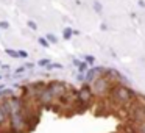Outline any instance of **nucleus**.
I'll list each match as a JSON object with an SVG mask.
<instances>
[{
	"instance_id": "nucleus-3",
	"label": "nucleus",
	"mask_w": 145,
	"mask_h": 133,
	"mask_svg": "<svg viewBox=\"0 0 145 133\" xmlns=\"http://www.w3.org/2000/svg\"><path fill=\"white\" fill-rule=\"evenodd\" d=\"M78 100H80V105L83 108H89L94 102V91H92V86H89L88 83L83 85L78 91Z\"/></svg>"
},
{
	"instance_id": "nucleus-9",
	"label": "nucleus",
	"mask_w": 145,
	"mask_h": 133,
	"mask_svg": "<svg viewBox=\"0 0 145 133\" xmlns=\"http://www.w3.org/2000/svg\"><path fill=\"white\" fill-rule=\"evenodd\" d=\"M7 53L10 55V57H13V58H17V57H20V55H19V52H16V50H11V49H7Z\"/></svg>"
},
{
	"instance_id": "nucleus-2",
	"label": "nucleus",
	"mask_w": 145,
	"mask_h": 133,
	"mask_svg": "<svg viewBox=\"0 0 145 133\" xmlns=\"http://www.w3.org/2000/svg\"><path fill=\"white\" fill-rule=\"evenodd\" d=\"M116 83H119V82H111V80L105 78V77H98V78L92 83V91H94V94H97V95L109 94L111 89H112V86L116 85Z\"/></svg>"
},
{
	"instance_id": "nucleus-15",
	"label": "nucleus",
	"mask_w": 145,
	"mask_h": 133,
	"mask_svg": "<svg viewBox=\"0 0 145 133\" xmlns=\"http://www.w3.org/2000/svg\"><path fill=\"white\" fill-rule=\"evenodd\" d=\"M28 27H30L31 30H36V28H38V25H36V24L33 22V20H28Z\"/></svg>"
},
{
	"instance_id": "nucleus-10",
	"label": "nucleus",
	"mask_w": 145,
	"mask_h": 133,
	"mask_svg": "<svg viewBox=\"0 0 145 133\" xmlns=\"http://www.w3.org/2000/svg\"><path fill=\"white\" fill-rule=\"evenodd\" d=\"M94 10H95V13H101V3L100 2H94Z\"/></svg>"
},
{
	"instance_id": "nucleus-17",
	"label": "nucleus",
	"mask_w": 145,
	"mask_h": 133,
	"mask_svg": "<svg viewBox=\"0 0 145 133\" xmlns=\"http://www.w3.org/2000/svg\"><path fill=\"white\" fill-rule=\"evenodd\" d=\"M8 27H10V25H8V22H0V28H3V30H7Z\"/></svg>"
},
{
	"instance_id": "nucleus-22",
	"label": "nucleus",
	"mask_w": 145,
	"mask_h": 133,
	"mask_svg": "<svg viewBox=\"0 0 145 133\" xmlns=\"http://www.w3.org/2000/svg\"><path fill=\"white\" fill-rule=\"evenodd\" d=\"M144 108H145V107H144Z\"/></svg>"
},
{
	"instance_id": "nucleus-8",
	"label": "nucleus",
	"mask_w": 145,
	"mask_h": 133,
	"mask_svg": "<svg viewBox=\"0 0 145 133\" xmlns=\"http://www.w3.org/2000/svg\"><path fill=\"white\" fill-rule=\"evenodd\" d=\"M7 119H8L7 113H5V110L2 108V105H0V124H2V122H5Z\"/></svg>"
},
{
	"instance_id": "nucleus-13",
	"label": "nucleus",
	"mask_w": 145,
	"mask_h": 133,
	"mask_svg": "<svg viewBox=\"0 0 145 133\" xmlns=\"http://www.w3.org/2000/svg\"><path fill=\"white\" fill-rule=\"evenodd\" d=\"M47 39H48L50 42H53V44L58 41V39H56V36H55V35H52V33H48V35H47Z\"/></svg>"
},
{
	"instance_id": "nucleus-7",
	"label": "nucleus",
	"mask_w": 145,
	"mask_h": 133,
	"mask_svg": "<svg viewBox=\"0 0 145 133\" xmlns=\"http://www.w3.org/2000/svg\"><path fill=\"white\" fill-rule=\"evenodd\" d=\"M72 35H73V30H72V28H69V27H67V28H64V32H63L64 39H69Z\"/></svg>"
},
{
	"instance_id": "nucleus-12",
	"label": "nucleus",
	"mask_w": 145,
	"mask_h": 133,
	"mask_svg": "<svg viewBox=\"0 0 145 133\" xmlns=\"http://www.w3.org/2000/svg\"><path fill=\"white\" fill-rule=\"evenodd\" d=\"M84 60H86V63H88V64H94L95 58L92 57V55H86V57H84Z\"/></svg>"
},
{
	"instance_id": "nucleus-20",
	"label": "nucleus",
	"mask_w": 145,
	"mask_h": 133,
	"mask_svg": "<svg viewBox=\"0 0 145 133\" xmlns=\"http://www.w3.org/2000/svg\"><path fill=\"white\" fill-rule=\"evenodd\" d=\"M139 7H140V8H145V2H144V0H139Z\"/></svg>"
},
{
	"instance_id": "nucleus-14",
	"label": "nucleus",
	"mask_w": 145,
	"mask_h": 133,
	"mask_svg": "<svg viewBox=\"0 0 145 133\" xmlns=\"http://www.w3.org/2000/svg\"><path fill=\"white\" fill-rule=\"evenodd\" d=\"M61 67H63V66H61V64H56V63H55V64H48V69H61Z\"/></svg>"
},
{
	"instance_id": "nucleus-16",
	"label": "nucleus",
	"mask_w": 145,
	"mask_h": 133,
	"mask_svg": "<svg viewBox=\"0 0 145 133\" xmlns=\"http://www.w3.org/2000/svg\"><path fill=\"white\" fill-rule=\"evenodd\" d=\"M48 63H50L48 60H41L39 61V66H48Z\"/></svg>"
},
{
	"instance_id": "nucleus-19",
	"label": "nucleus",
	"mask_w": 145,
	"mask_h": 133,
	"mask_svg": "<svg viewBox=\"0 0 145 133\" xmlns=\"http://www.w3.org/2000/svg\"><path fill=\"white\" fill-rule=\"evenodd\" d=\"M19 55H20V57H24V58L28 57V53H27V52H24V50H20V52H19Z\"/></svg>"
},
{
	"instance_id": "nucleus-1",
	"label": "nucleus",
	"mask_w": 145,
	"mask_h": 133,
	"mask_svg": "<svg viewBox=\"0 0 145 133\" xmlns=\"http://www.w3.org/2000/svg\"><path fill=\"white\" fill-rule=\"evenodd\" d=\"M109 97H111V100H112L114 105H126V103H131V102L137 97V94H136L133 89H129L128 86L116 83V85L112 86V89H111V92H109Z\"/></svg>"
},
{
	"instance_id": "nucleus-4",
	"label": "nucleus",
	"mask_w": 145,
	"mask_h": 133,
	"mask_svg": "<svg viewBox=\"0 0 145 133\" xmlns=\"http://www.w3.org/2000/svg\"><path fill=\"white\" fill-rule=\"evenodd\" d=\"M70 86H67L66 83H63V82H50L48 83V89H50L52 94L55 95V99H59L63 94H66Z\"/></svg>"
},
{
	"instance_id": "nucleus-6",
	"label": "nucleus",
	"mask_w": 145,
	"mask_h": 133,
	"mask_svg": "<svg viewBox=\"0 0 145 133\" xmlns=\"http://www.w3.org/2000/svg\"><path fill=\"white\" fill-rule=\"evenodd\" d=\"M73 64H75V66H78V70H80L81 74H84L86 70H88V63H83V61L73 60Z\"/></svg>"
},
{
	"instance_id": "nucleus-11",
	"label": "nucleus",
	"mask_w": 145,
	"mask_h": 133,
	"mask_svg": "<svg viewBox=\"0 0 145 133\" xmlns=\"http://www.w3.org/2000/svg\"><path fill=\"white\" fill-rule=\"evenodd\" d=\"M39 44L42 45V47H48V39H45V38H39Z\"/></svg>"
},
{
	"instance_id": "nucleus-5",
	"label": "nucleus",
	"mask_w": 145,
	"mask_h": 133,
	"mask_svg": "<svg viewBox=\"0 0 145 133\" xmlns=\"http://www.w3.org/2000/svg\"><path fill=\"white\" fill-rule=\"evenodd\" d=\"M55 100H56V99H55V95L52 94V91L48 89V86L39 94V97H38V102L41 103V107H53Z\"/></svg>"
},
{
	"instance_id": "nucleus-21",
	"label": "nucleus",
	"mask_w": 145,
	"mask_h": 133,
	"mask_svg": "<svg viewBox=\"0 0 145 133\" xmlns=\"http://www.w3.org/2000/svg\"><path fill=\"white\" fill-rule=\"evenodd\" d=\"M24 70H25V67H24V66H22V67H19V69H17V74H20V72H24Z\"/></svg>"
},
{
	"instance_id": "nucleus-18",
	"label": "nucleus",
	"mask_w": 145,
	"mask_h": 133,
	"mask_svg": "<svg viewBox=\"0 0 145 133\" xmlns=\"http://www.w3.org/2000/svg\"><path fill=\"white\" fill-rule=\"evenodd\" d=\"M139 132H140V133H145V122L139 125Z\"/></svg>"
}]
</instances>
